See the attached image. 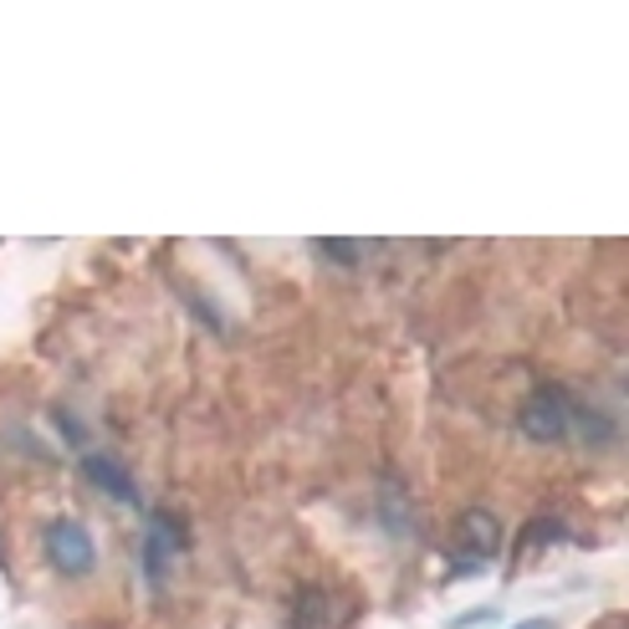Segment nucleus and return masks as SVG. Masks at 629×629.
I'll list each match as a JSON object with an SVG mask.
<instances>
[{
    "mask_svg": "<svg viewBox=\"0 0 629 629\" xmlns=\"http://www.w3.org/2000/svg\"><path fill=\"white\" fill-rule=\"evenodd\" d=\"M292 619H298V629H333V594L328 589H302Z\"/></svg>",
    "mask_w": 629,
    "mask_h": 629,
    "instance_id": "5",
    "label": "nucleus"
},
{
    "mask_svg": "<svg viewBox=\"0 0 629 629\" xmlns=\"http://www.w3.org/2000/svg\"><path fill=\"white\" fill-rule=\"evenodd\" d=\"M82 476H88L103 497H113V502L139 506V487H133V476H128L113 456H103V451H88V456H82Z\"/></svg>",
    "mask_w": 629,
    "mask_h": 629,
    "instance_id": "3",
    "label": "nucleus"
},
{
    "mask_svg": "<svg viewBox=\"0 0 629 629\" xmlns=\"http://www.w3.org/2000/svg\"><path fill=\"white\" fill-rule=\"evenodd\" d=\"M527 537L548 548V543H558V537H563V527H558V522H533V527H527Z\"/></svg>",
    "mask_w": 629,
    "mask_h": 629,
    "instance_id": "10",
    "label": "nucleus"
},
{
    "mask_svg": "<svg viewBox=\"0 0 629 629\" xmlns=\"http://www.w3.org/2000/svg\"><path fill=\"white\" fill-rule=\"evenodd\" d=\"M47 558L62 579H88L97 568V543L78 517H57L47 527Z\"/></svg>",
    "mask_w": 629,
    "mask_h": 629,
    "instance_id": "1",
    "label": "nucleus"
},
{
    "mask_svg": "<svg viewBox=\"0 0 629 629\" xmlns=\"http://www.w3.org/2000/svg\"><path fill=\"white\" fill-rule=\"evenodd\" d=\"M378 517H384V527H389L394 537H409V497L384 491V497H378Z\"/></svg>",
    "mask_w": 629,
    "mask_h": 629,
    "instance_id": "6",
    "label": "nucleus"
},
{
    "mask_svg": "<svg viewBox=\"0 0 629 629\" xmlns=\"http://www.w3.org/2000/svg\"><path fill=\"white\" fill-rule=\"evenodd\" d=\"M579 426V435L589 441H614V420H604L598 409H568V430Z\"/></svg>",
    "mask_w": 629,
    "mask_h": 629,
    "instance_id": "7",
    "label": "nucleus"
},
{
    "mask_svg": "<svg viewBox=\"0 0 629 629\" xmlns=\"http://www.w3.org/2000/svg\"><path fill=\"white\" fill-rule=\"evenodd\" d=\"M512 629H558L552 619H522V625H512Z\"/></svg>",
    "mask_w": 629,
    "mask_h": 629,
    "instance_id": "12",
    "label": "nucleus"
},
{
    "mask_svg": "<svg viewBox=\"0 0 629 629\" xmlns=\"http://www.w3.org/2000/svg\"><path fill=\"white\" fill-rule=\"evenodd\" d=\"M568 394L563 389H533L527 394V405H522V415H517V426H522V435L527 441H543V445H552V441H563L568 435Z\"/></svg>",
    "mask_w": 629,
    "mask_h": 629,
    "instance_id": "2",
    "label": "nucleus"
},
{
    "mask_svg": "<svg viewBox=\"0 0 629 629\" xmlns=\"http://www.w3.org/2000/svg\"><path fill=\"white\" fill-rule=\"evenodd\" d=\"M491 619H497V609H491V604H481V609L456 614V619H451V629H481V625H491Z\"/></svg>",
    "mask_w": 629,
    "mask_h": 629,
    "instance_id": "9",
    "label": "nucleus"
},
{
    "mask_svg": "<svg viewBox=\"0 0 629 629\" xmlns=\"http://www.w3.org/2000/svg\"><path fill=\"white\" fill-rule=\"evenodd\" d=\"M51 420L62 426V435H67V441H72V445H82V426H78V420H72V415H67V409H51Z\"/></svg>",
    "mask_w": 629,
    "mask_h": 629,
    "instance_id": "11",
    "label": "nucleus"
},
{
    "mask_svg": "<svg viewBox=\"0 0 629 629\" xmlns=\"http://www.w3.org/2000/svg\"><path fill=\"white\" fill-rule=\"evenodd\" d=\"M456 537L476 552V563H481V558H491V552L502 548V522L491 517V512H481V506H471V512H461Z\"/></svg>",
    "mask_w": 629,
    "mask_h": 629,
    "instance_id": "4",
    "label": "nucleus"
},
{
    "mask_svg": "<svg viewBox=\"0 0 629 629\" xmlns=\"http://www.w3.org/2000/svg\"><path fill=\"white\" fill-rule=\"evenodd\" d=\"M323 256H333V261H343V267H353L359 261V241H313Z\"/></svg>",
    "mask_w": 629,
    "mask_h": 629,
    "instance_id": "8",
    "label": "nucleus"
}]
</instances>
